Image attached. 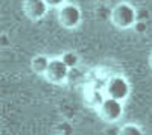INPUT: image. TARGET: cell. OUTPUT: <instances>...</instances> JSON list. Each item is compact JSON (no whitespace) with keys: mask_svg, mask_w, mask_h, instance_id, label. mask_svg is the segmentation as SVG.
Listing matches in <instances>:
<instances>
[{"mask_svg":"<svg viewBox=\"0 0 152 135\" xmlns=\"http://www.w3.org/2000/svg\"><path fill=\"white\" fill-rule=\"evenodd\" d=\"M137 12L135 8L126 2L117 3L111 11V21L119 29H129L135 24Z\"/></svg>","mask_w":152,"mask_h":135,"instance_id":"1","label":"cell"},{"mask_svg":"<svg viewBox=\"0 0 152 135\" xmlns=\"http://www.w3.org/2000/svg\"><path fill=\"white\" fill-rule=\"evenodd\" d=\"M97 112H99V117L104 121H107V123H114V121L120 120V117L123 115V103L116 100V99L105 97V99H102V102L99 103Z\"/></svg>","mask_w":152,"mask_h":135,"instance_id":"2","label":"cell"},{"mask_svg":"<svg viewBox=\"0 0 152 135\" xmlns=\"http://www.w3.org/2000/svg\"><path fill=\"white\" fill-rule=\"evenodd\" d=\"M131 87L129 82L123 76H113L105 83V94L110 99H116L119 102H123L129 96Z\"/></svg>","mask_w":152,"mask_h":135,"instance_id":"3","label":"cell"},{"mask_svg":"<svg viewBox=\"0 0 152 135\" xmlns=\"http://www.w3.org/2000/svg\"><path fill=\"white\" fill-rule=\"evenodd\" d=\"M81 20H82V12L73 3H66L64 6L58 9V21L62 28L75 29L79 26Z\"/></svg>","mask_w":152,"mask_h":135,"instance_id":"4","label":"cell"},{"mask_svg":"<svg viewBox=\"0 0 152 135\" xmlns=\"http://www.w3.org/2000/svg\"><path fill=\"white\" fill-rule=\"evenodd\" d=\"M69 73H70V68L62 62V59L61 58H53V59H50V65L46 71L44 78L50 83L62 85V83H66V81L69 78Z\"/></svg>","mask_w":152,"mask_h":135,"instance_id":"5","label":"cell"},{"mask_svg":"<svg viewBox=\"0 0 152 135\" xmlns=\"http://www.w3.org/2000/svg\"><path fill=\"white\" fill-rule=\"evenodd\" d=\"M49 11V5L44 0H24L23 2V12L31 21H40L46 17Z\"/></svg>","mask_w":152,"mask_h":135,"instance_id":"6","label":"cell"},{"mask_svg":"<svg viewBox=\"0 0 152 135\" xmlns=\"http://www.w3.org/2000/svg\"><path fill=\"white\" fill-rule=\"evenodd\" d=\"M50 65V59L46 56V55H37L32 58L31 61V68L35 75H40V76H44L46 71Z\"/></svg>","mask_w":152,"mask_h":135,"instance_id":"7","label":"cell"},{"mask_svg":"<svg viewBox=\"0 0 152 135\" xmlns=\"http://www.w3.org/2000/svg\"><path fill=\"white\" fill-rule=\"evenodd\" d=\"M59 58L62 59V62H64L70 70L75 68L76 65H78V62H79V56L76 55L75 52H66V53H62Z\"/></svg>","mask_w":152,"mask_h":135,"instance_id":"8","label":"cell"},{"mask_svg":"<svg viewBox=\"0 0 152 135\" xmlns=\"http://www.w3.org/2000/svg\"><path fill=\"white\" fill-rule=\"evenodd\" d=\"M119 135H143V131L140 126H137L134 123L123 125L119 131Z\"/></svg>","mask_w":152,"mask_h":135,"instance_id":"9","label":"cell"},{"mask_svg":"<svg viewBox=\"0 0 152 135\" xmlns=\"http://www.w3.org/2000/svg\"><path fill=\"white\" fill-rule=\"evenodd\" d=\"M44 2L49 5V8H61L66 5V0H44Z\"/></svg>","mask_w":152,"mask_h":135,"instance_id":"10","label":"cell"},{"mask_svg":"<svg viewBox=\"0 0 152 135\" xmlns=\"http://www.w3.org/2000/svg\"><path fill=\"white\" fill-rule=\"evenodd\" d=\"M149 67L152 68V53H151V56H149Z\"/></svg>","mask_w":152,"mask_h":135,"instance_id":"11","label":"cell"}]
</instances>
